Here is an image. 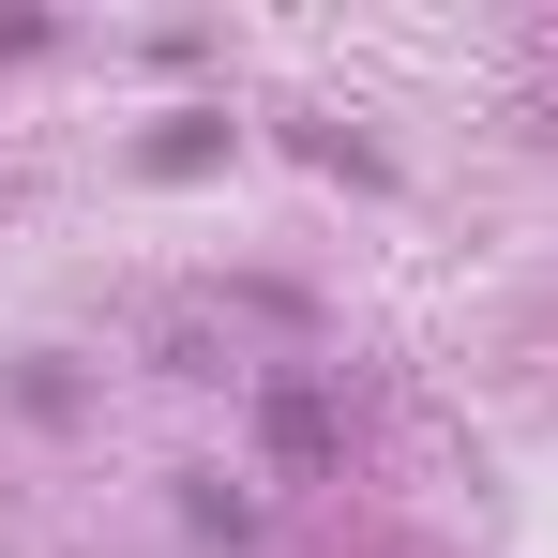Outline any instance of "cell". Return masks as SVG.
Wrapping results in <instances>:
<instances>
[{"label":"cell","mask_w":558,"mask_h":558,"mask_svg":"<svg viewBox=\"0 0 558 558\" xmlns=\"http://www.w3.org/2000/svg\"><path fill=\"white\" fill-rule=\"evenodd\" d=\"M272 453H287V468L332 453V408H317V392H272Z\"/></svg>","instance_id":"obj_1"}]
</instances>
